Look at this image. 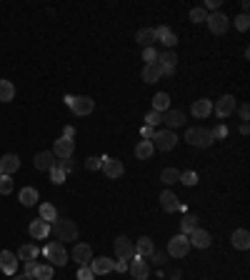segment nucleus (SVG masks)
<instances>
[{"label": "nucleus", "mask_w": 250, "mask_h": 280, "mask_svg": "<svg viewBox=\"0 0 250 280\" xmlns=\"http://www.w3.org/2000/svg\"><path fill=\"white\" fill-rule=\"evenodd\" d=\"M185 140L190 145H195V148H210L215 138H213V133L208 128H190L185 133Z\"/></svg>", "instance_id": "1"}, {"label": "nucleus", "mask_w": 250, "mask_h": 280, "mask_svg": "<svg viewBox=\"0 0 250 280\" xmlns=\"http://www.w3.org/2000/svg\"><path fill=\"white\" fill-rule=\"evenodd\" d=\"M58 240H65V243H75L78 240V225L73 220H55L53 223Z\"/></svg>", "instance_id": "2"}, {"label": "nucleus", "mask_w": 250, "mask_h": 280, "mask_svg": "<svg viewBox=\"0 0 250 280\" xmlns=\"http://www.w3.org/2000/svg\"><path fill=\"white\" fill-rule=\"evenodd\" d=\"M43 253L50 260V265H55V268H62V265L68 263V253H65V248H62L60 243H48L43 248Z\"/></svg>", "instance_id": "3"}, {"label": "nucleus", "mask_w": 250, "mask_h": 280, "mask_svg": "<svg viewBox=\"0 0 250 280\" xmlns=\"http://www.w3.org/2000/svg\"><path fill=\"white\" fill-rule=\"evenodd\" d=\"M153 148H158V150H173L175 148V143H178V135H175V130H160V133H155L153 135Z\"/></svg>", "instance_id": "4"}, {"label": "nucleus", "mask_w": 250, "mask_h": 280, "mask_svg": "<svg viewBox=\"0 0 250 280\" xmlns=\"http://www.w3.org/2000/svg\"><path fill=\"white\" fill-rule=\"evenodd\" d=\"M65 100H68V105H70V110H73L75 115H90L93 108H95V100H90L88 95H78V98L68 95Z\"/></svg>", "instance_id": "5"}, {"label": "nucleus", "mask_w": 250, "mask_h": 280, "mask_svg": "<svg viewBox=\"0 0 250 280\" xmlns=\"http://www.w3.org/2000/svg\"><path fill=\"white\" fill-rule=\"evenodd\" d=\"M205 23H208L210 33H215V35H223V33L230 28V20H228V15H225V13H220V10H215V13H208Z\"/></svg>", "instance_id": "6"}, {"label": "nucleus", "mask_w": 250, "mask_h": 280, "mask_svg": "<svg viewBox=\"0 0 250 280\" xmlns=\"http://www.w3.org/2000/svg\"><path fill=\"white\" fill-rule=\"evenodd\" d=\"M188 250H190V240H188V235H173L170 243H168V253L173 258H185Z\"/></svg>", "instance_id": "7"}, {"label": "nucleus", "mask_w": 250, "mask_h": 280, "mask_svg": "<svg viewBox=\"0 0 250 280\" xmlns=\"http://www.w3.org/2000/svg\"><path fill=\"white\" fill-rule=\"evenodd\" d=\"M115 255H118L120 260H130V258H135V243H133L130 238H125V235L115 238Z\"/></svg>", "instance_id": "8"}, {"label": "nucleus", "mask_w": 250, "mask_h": 280, "mask_svg": "<svg viewBox=\"0 0 250 280\" xmlns=\"http://www.w3.org/2000/svg\"><path fill=\"white\" fill-rule=\"evenodd\" d=\"M73 150H75V140L60 138V140H55V150H53V155H55L58 160H70V158H73Z\"/></svg>", "instance_id": "9"}, {"label": "nucleus", "mask_w": 250, "mask_h": 280, "mask_svg": "<svg viewBox=\"0 0 250 280\" xmlns=\"http://www.w3.org/2000/svg\"><path fill=\"white\" fill-rule=\"evenodd\" d=\"M158 65L163 70V75H175V65H178V55L173 50L158 53Z\"/></svg>", "instance_id": "10"}, {"label": "nucleus", "mask_w": 250, "mask_h": 280, "mask_svg": "<svg viewBox=\"0 0 250 280\" xmlns=\"http://www.w3.org/2000/svg\"><path fill=\"white\" fill-rule=\"evenodd\" d=\"M128 270H130V275H133L135 280H148V275H150V268H148V263H145L140 255L130 258V265H128Z\"/></svg>", "instance_id": "11"}, {"label": "nucleus", "mask_w": 250, "mask_h": 280, "mask_svg": "<svg viewBox=\"0 0 250 280\" xmlns=\"http://www.w3.org/2000/svg\"><path fill=\"white\" fill-rule=\"evenodd\" d=\"M18 255L15 253H10V250H3L0 253V270H3L5 275H15V270H18Z\"/></svg>", "instance_id": "12"}, {"label": "nucleus", "mask_w": 250, "mask_h": 280, "mask_svg": "<svg viewBox=\"0 0 250 280\" xmlns=\"http://www.w3.org/2000/svg\"><path fill=\"white\" fill-rule=\"evenodd\" d=\"M235 113V95H223L220 100H215V115L218 118H228Z\"/></svg>", "instance_id": "13"}, {"label": "nucleus", "mask_w": 250, "mask_h": 280, "mask_svg": "<svg viewBox=\"0 0 250 280\" xmlns=\"http://www.w3.org/2000/svg\"><path fill=\"white\" fill-rule=\"evenodd\" d=\"M155 40H160L168 50H173L175 45H178V35L168 28V25H160V28H155Z\"/></svg>", "instance_id": "14"}, {"label": "nucleus", "mask_w": 250, "mask_h": 280, "mask_svg": "<svg viewBox=\"0 0 250 280\" xmlns=\"http://www.w3.org/2000/svg\"><path fill=\"white\" fill-rule=\"evenodd\" d=\"M123 163L120 160H115V158H108V155H103V173L110 178V180H115V178H120L123 175Z\"/></svg>", "instance_id": "15"}, {"label": "nucleus", "mask_w": 250, "mask_h": 280, "mask_svg": "<svg viewBox=\"0 0 250 280\" xmlns=\"http://www.w3.org/2000/svg\"><path fill=\"white\" fill-rule=\"evenodd\" d=\"M18 168H20V158L15 153H5L3 158H0V173L3 175H13Z\"/></svg>", "instance_id": "16"}, {"label": "nucleus", "mask_w": 250, "mask_h": 280, "mask_svg": "<svg viewBox=\"0 0 250 280\" xmlns=\"http://www.w3.org/2000/svg\"><path fill=\"white\" fill-rule=\"evenodd\" d=\"M73 258H75L78 265H90V260H93L90 245H88V243H78V245L73 248Z\"/></svg>", "instance_id": "17"}, {"label": "nucleus", "mask_w": 250, "mask_h": 280, "mask_svg": "<svg viewBox=\"0 0 250 280\" xmlns=\"http://www.w3.org/2000/svg\"><path fill=\"white\" fill-rule=\"evenodd\" d=\"M163 123H168L170 130L183 128V125H185V113H183V110H165V113H163Z\"/></svg>", "instance_id": "18"}, {"label": "nucleus", "mask_w": 250, "mask_h": 280, "mask_svg": "<svg viewBox=\"0 0 250 280\" xmlns=\"http://www.w3.org/2000/svg\"><path fill=\"white\" fill-rule=\"evenodd\" d=\"M55 155H53V150H43V153H38L35 155V160H33V165H35V170H50L53 165H55Z\"/></svg>", "instance_id": "19"}, {"label": "nucleus", "mask_w": 250, "mask_h": 280, "mask_svg": "<svg viewBox=\"0 0 250 280\" xmlns=\"http://www.w3.org/2000/svg\"><path fill=\"white\" fill-rule=\"evenodd\" d=\"M113 268H115V260H110V258H95V260H90V270L95 275H108V273H113Z\"/></svg>", "instance_id": "20"}, {"label": "nucleus", "mask_w": 250, "mask_h": 280, "mask_svg": "<svg viewBox=\"0 0 250 280\" xmlns=\"http://www.w3.org/2000/svg\"><path fill=\"white\" fill-rule=\"evenodd\" d=\"M188 240H190V245H195V248H208L210 245V233L208 230H203V228H195L190 235H188Z\"/></svg>", "instance_id": "21"}, {"label": "nucleus", "mask_w": 250, "mask_h": 280, "mask_svg": "<svg viewBox=\"0 0 250 280\" xmlns=\"http://www.w3.org/2000/svg\"><path fill=\"white\" fill-rule=\"evenodd\" d=\"M210 113H213V100L200 98V100L193 103V115H195V118H208Z\"/></svg>", "instance_id": "22"}, {"label": "nucleus", "mask_w": 250, "mask_h": 280, "mask_svg": "<svg viewBox=\"0 0 250 280\" xmlns=\"http://www.w3.org/2000/svg\"><path fill=\"white\" fill-rule=\"evenodd\" d=\"M28 230H30V235H33L35 240H43V238H48L50 225H48L45 220H40V218H38V220H33V223H30V228H28Z\"/></svg>", "instance_id": "23"}, {"label": "nucleus", "mask_w": 250, "mask_h": 280, "mask_svg": "<svg viewBox=\"0 0 250 280\" xmlns=\"http://www.w3.org/2000/svg\"><path fill=\"white\" fill-rule=\"evenodd\" d=\"M160 205H163V210H165V213H175V210L180 208V203H178L175 193H170V190L160 193Z\"/></svg>", "instance_id": "24"}, {"label": "nucleus", "mask_w": 250, "mask_h": 280, "mask_svg": "<svg viewBox=\"0 0 250 280\" xmlns=\"http://www.w3.org/2000/svg\"><path fill=\"white\" fill-rule=\"evenodd\" d=\"M160 78H163V70H160L158 63H150V65L143 68V80L145 83H158Z\"/></svg>", "instance_id": "25"}, {"label": "nucleus", "mask_w": 250, "mask_h": 280, "mask_svg": "<svg viewBox=\"0 0 250 280\" xmlns=\"http://www.w3.org/2000/svg\"><path fill=\"white\" fill-rule=\"evenodd\" d=\"M233 245H235L238 250H248V248H250V233H248L245 228H238V230L233 233Z\"/></svg>", "instance_id": "26"}, {"label": "nucleus", "mask_w": 250, "mask_h": 280, "mask_svg": "<svg viewBox=\"0 0 250 280\" xmlns=\"http://www.w3.org/2000/svg\"><path fill=\"white\" fill-rule=\"evenodd\" d=\"M153 153H155V148H153L150 140H140V143L135 145V158H138V160H150Z\"/></svg>", "instance_id": "27"}, {"label": "nucleus", "mask_w": 250, "mask_h": 280, "mask_svg": "<svg viewBox=\"0 0 250 280\" xmlns=\"http://www.w3.org/2000/svg\"><path fill=\"white\" fill-rule=\"evenodd\" d=\"M153 253H155L153 240H150V238H138V243H135V255L148 258V255H153Z\"/></svg>", "instance_id": "28"}, {"label": "nucleus", "mask_w": 250, "mask_h": 280, "mask_svg": "<svg viewBox=\"0 0 250 280\" xmlns=\"http://www.w3.org/2000/svg\"><path fill=\"white\" fill-rule=\"evenodd\" d=\"M15 98V85L10 80H0V103H10Z\"/></svg>", "instance_id": "29"}, {"label": "nucleus", "mask_w": 250, "mask_h": 280, "mask_svg": "<svg viewBox=\"0 0 250 280\" xmlns=\"http://www.w3.org/2000/svg\"><path fill=\"white\" fill-rule=\"evenodd\" d=\"M40 220H45L48 225H53V223L58 220L55 205H50V203H43V205H40Z\"/></svg>", "instance_id": "30"}, {"label": "nucleus", "mask_w": 250, "mask_h": 280, "mask_svg": "<svg viewBox=\"0 0 250 280\" xmlns=\"http://www.w3.org/2000/svg\"><path fill=\"white\" fill-rule=\"evenodd\" d=\"M138 43H140L143 48H153V45H155V28H143V30L138 33Z\"/></svg>", "instance_id": "31"}, {"label": "nucleus", "mask_w": 250, "mask_h": 280, "mask_svg": "<svg viewBox=\"0 0 250 280\" xmlns=\"http://www.w3.org/2000/svg\"><path fill=\"white\" fill-rule=\"evenodd\" d=\"M153 110H155V113L170 110V95H168V93H158V95L153 98Z\"/></svg>", "instance_id": "32"}, {"label": "nucleus", "mask_w": 250, "mask_h": 280, "mask_svg": "<svg viewBox=\"0 0 250 280\" xmlns=\"http://www.w3.org/2000/svg\"><path fill=\"white\" fill-rule=\"evenodd\" d=\"M18 200H20L25 208H33L35 200H38V190H35V188H23L20 195H18Z\"/></svg>", "instance_id": "33"}, {"label": "nucleus", "mask_w": 250, "mask_h": 280, "mask_svg": "<svg viewBox=\"0 0 250 280\" xmlns=\"http://www.w3.org/2000/svg\"><path fill=\"white\" fill-rule=\"evenodd\" d=\"M38 245H20V250H18V260H23V263H30V260H35L38 258Z\"/></svg>", "instance_id": "34"}, {"label": "nucleus", "mask_w": 250, "mask_h": 280, "mask_svg": "<svg viewBox=\"0 0 250 280\" xmlns=\"http://www.w3.org/2000/svg\"><path fill=\"white\" fill-rule=\"evenodd\" d=\"M195 228H198V218H193V215H188V218L180 220V235H190Z\"/></svg>", "instance_id": "35"}, {"label": "nucleus", "mask_w": 250, "mask_h": 280, "mask_svg": "<svg viewBox=\"0 0 250 280\" xmlns=\"http://www.w3.org/2000/svg\"><path fill=\"white\" fill-rule=\"evenodd\" d=\"M160 180H163L165 185H173V183L180 180V170H175V168H165V170L160 173Z\"/></svg>", "instance_id": "36"}, {"label": "nucleus", "mask_w": 250, "mask_h": 280, "mask_svg": "<svg viewBox=\"0 0 250 280\" xmlns=\"http://www.w3.org/2000/svg\"><path fill=\"white\" fill-rule=\"evenodd\" d=\"M35 280H53V265H38Z\"/></svg>", "instance_id": "37"}, {"label": "nucleus", "mask_w": 250, "mask_h": 280, "mask_svg": "<svg viewBox=\"0 0 250 280\" xmlns=\"http://www.w3.org/2000/svg\"><path fill=\"white\" fill-rule=\"evenodd\" d=\"M180 183L188 185V188L195 185V183H198V173H195V170H185V173H180Z\"/></svg>", "instance_id": "38"}, {"label": "nucleus", "mask_w": 250, "mask_h": 280, "mask_svg": "<svg viewBox=\"0 0 250 280\" xmlns=\"http://www.w3.org/2000/svg\"><path fill=\"white\" fill-rule=\"evenodd\" d=\"M55 163H58V160H55ZM50 180H53L55 185H62V183H65V173H62L58 165H53V168H50Z\"/></svg>", "instance_id": "39"}, {"label": "nucleus", "mask_w": 250, "mask_h": 280, "mask_svg": "<svg viewBox=\"0 0 250 280\" xmlns=\"http://www.w3.org/2000/svg\"><path fill=\"white\" fill-rule=\"evenodd\" d=\"M10 193H13V178L3 175L0 178V195H10Z\"/></svg>", "instance_id": "40"}, {"label": "nucleus", "mask_w": 250, "mask_h": 280, "mask_svg": "<svg viewBox=\"0 0 250 280\" xmlns=\"http://www.w3.org/2000/svg\"><path fill=\"white\" fill-rule=\"evenodd\" d=\"M235 28H238L240 33H245V30L250 28V18H248V13H240V15L235 18Z\"/></svg>", "instance_id": "41"}, {"label": "nucleus", "mask_w": 250, "mask_h": 280, "mask_svg": "<svg viewBox=\"0 0 250 280\" xmlns=\"http://www.w3.org/2000/svg\"><path fill=\"white\" fill-rule=\"evenodd\" d=\"M205 18H208L205 8H193V10H190V20H193V23H205Z\"/></svg>", "instance_id": "42"}, {"label": "nucleus", "mask_w": 250, "mask_h": 280, "mask_svg": "<svg viewBox=\"0 0 250 280\" xmlns=\"http://www.w3.org/2000/svg\"><path fill=\"white\" fill-rule=\"evenodd\" d=\"M78 280H95V273L90 270V265H80V270H78Z\"/></svg>", "instance_id": "43"}, {"label": "nucleus", "mask_w": 250, "mask_h": 280, "mask_svg": "<svg viewBox=\"0 0 250 280\" xmlns=\"http://www.w3.org/2000/svg\"><path fill=\"white\" fill-rule=\"evenodd\" d=\"M143 60H145V65L158 63V53H155V48H145V50H143Z\"/></svg>", "instance_id": "44"}, {"label": "nucleus", "mask_w": 250, "mask_h": 280, "mask_svg": "<svg viewBox=\"0 0 250 280\" xmlns=\"http://www.w3.org/2000/svg\"><path fill=\"white\" fill-rule=\"evenodd\" d=\"M145 123H148L150 128H155L158 123H163V113H155V110H150V113H148V118H145Z\"/></svg>", "instance_id": "45"}, {"label": "nucleus", "mask_w": 250, "mask_h": 280, "mask_svg": "<svg viewBox=\"0 0 250 280\" xmlns=\"http://www.w3.org/2000/svg\"><path fill=\"white\" fill-rule=\"evenodd\" d=\"M85 168L88 170H100L103 168V158H88L85 160Z\"/></svg>", "instance_id": "46"}, {"label": "nucleus", "mask_w": 250, "mask_h": 280, "mask_svg": "<svg viewBox=\"0 0 250 280\" xmlns=\"http://www.w3.org/2000/svg\"><path fill=\"white\" fill-rule=\"evenodd\" d=\"M55 165H58L62 173H65V175H68V173H73V168H75V165H73V160H58Z\"/></svg>", "instance_id": "47"}, {"label": "nucleus", "mask_w": 250, "mask_h": 280, "mask_svg": "<svg viewBox=\"0 0 250 280\" xmlns=\"http://www.w3.org/2000/svg\"><path fill=\"white\" fill-rule=\"evenodd\" d=\"M35 270H38V263H35V260H30V263H25V275H30V278H35Z\"/></svg>", "instance_id": "48"}, {"label": "nucleus", "mask_w": 250, "mask_h": 280, "mask_svg": "<svg viewBox=\"0 0 250 280\" xmlns=\"http://www.w3.org/2000/svg\"><path fill=\"white\" fill-rule=\"evenodd\" d=\"M238 113H240V118H243V120H248V118H250V108H248V103H243V105L238 108Z\"/></svg>", "instance_id": "49"}, {"label": "nucleus", "mask_w": 250, "mask_h": 280, "mask_svg": "<svg viewBox=\"0 0 250 280\" xmlns=\"http://www.w3.org/2000/svg\"><path fill=\"white\" fill-rule=\"evenodd\" d=\"M140 135H143V138H145V140H153V135H155V130H153V128H150V125H145V128H143V130H140Z\"/></svg>", "instance_id": "50"}, {"label": "nucleus", "mask_w": 250, "mask_h": 280, "mask_svg": "<svg viewBox=\"0 0 250 280\" xmlns=\"http://www.w3.org/2000/svg\"><path fill=\"white\" fill-rule=\"evenodd\" d=\"M213 133V138H225L228 135V130H225V125H218L215 130H210Z\"/></svg>", "instance_id": "51"}, {"label": "nucleus", "mask_w": 250, "mask_h": 280, "mask_svg": "<svg viewBox=\"0 0 250 280\" xmlns=\"http://www.w3.org/2000/svg\"><path fill=\"white\" fill-rule=\"evenodd\" d=\"M62 138L73 140V138H75V128H73V125H65V130H62Z\"/></svg>", "instance_id": "52"}, {"label": "nucleus", "mask_w": 250, "mask_h": 280, "mask_svg": "<svg viewBox=\"0 0 250 280\" xmlns=\"http://www.w3.org/2000/svg\"><path fill=\"white\" fill-rule=\"evenodd\" d=\"M218 5H220V0H208V3H205V13H208V10H213V13H215V10H218Z\"/></svg>", "instance_id": "53"}, {"label": "nucleus", "mask_w": 250, "mask_h": 280, "mask_svg": "<svg viewBox=\"0 0 250 280\" xmlns=\"http://www.w3.org/2000/svg\"><path fill=\"white\" fill-rule=\"evenodd\" d=\"M113 270H118V273H125V270H128V260H118Z\"/></svg>", "instance_id": "54"}, {"label": "nucleus", "mask_w": 250, "mask_h": 280, "mask_svg": "<svg viewBox=\"0 0 250 280\" xmlns=\"http://www.w3.org/2000/svg\"><path fill=\"white\" fill-rule=\"evenodd\" d=\"M153 260L160 265V263H165V255H163V253H153Z\"/></svg>", "instance_id": "55"}, {"label": "nucleus", "mask_w": 250, "mask_h": 280, "mask_svg": "<svg viewBox=\"0 0 250 280\" xmlns=\"http://www.w3.org/2000/svg\"><path fill=\"white\" fill-rule=\"evenodd\" d=\"M240 133H243V135H248V133H250V125H248V123H243V125H240Z\"/></svg>", "instance_id": "56"}, {"label": "nucleus", "mask_w": 250, "mask_h": 280, "mask_svg": "<svg viewBox=\"0 0 250 280\" xmlns=\"http://www.w3.org/2000/svg\"><path fill=\"white\" fill-rule=\"evenodd\" d=\"M13 280H33V278H30V275H25V273H23V275H15V278H13Z\"/></svg>", "instance_id": "57"}]
</instances>
